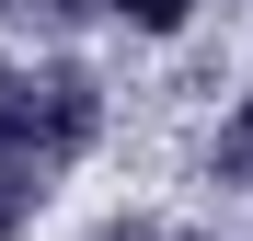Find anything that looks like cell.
<instances>
[{"label": "cell", "mask_w": 253, "mask_h": 241, "mask_svg": "<svg viewBox=\"0 0 253 241\" xmlns=\"http://www.w3.org/2000/svg\"><path fill=\"white\" fill-rule=\"evenodd\" d=\"M104 12H126L138 34H184V23H196V0H104Z\"/></svg>", "instance_id": "cell-1"}, {"label": "cell", "mask_w": 253, "mask_h": 241, "mask_svg": "<svg viewBox=\"0 0 253 241\" xmlns=\"http://www.w3.org/2000/svg\"><path fill=\"white\" fill-rule=\"evenodd\" d=\"M242 149H253V92H242Z\"/></svg>", "instance_id": "cell-2"}]
</instances>
